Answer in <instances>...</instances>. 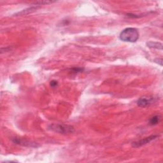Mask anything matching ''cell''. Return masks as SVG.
<instances>
[{
  "instance_id": "cell-3",
  "label": "cell",
  "mask_w": 163,
  "mask_h": 163,
  "mask_svg": "<svg viewBox=\"0 0 163 163\" xmlns=\"http://www.w3.org/2000/svg\"><path fill=\"white\" fill-rule=\"evenodd\" d=\"M159 137V135H151L148 137H146L142 139H140L139 141L134 142L132 143V146L134 148H138L140 147H142L143 145H147L151 142L152 141H154L155 139Z\"/></svg>"
},
{
  "instance_id": "cell-8",
  "label": "cell",
  "mask_w": 163,
  "mask_h": 163,
  "mask_svg": "<svg viewBox=\"0 0 163 163\" xmlns=\"http://www.w3.org/2000/svg\"><path fill=\"white\" fill-rule=\"evenodd\" d=\"M160 121H161L160 115H154L150 118L149 123L150 126H155L157 124H158Z\"/></svg>"
},
{
  "instance_id": "cell-6",
  "label": "cell",
  "mask_w": 163,
  "mask_h": 163,
  "mask_svg": "<svg viewBox=\"0 0 163 163\" xmlns=\"http://www.w3.org/2000/svg\"><path fill=\"white\" fill-rule=\"evenodd\" d=\"M40 6H38V5H36L34 3V5L33 6L28 8H26L24 10L21 11V12H19L18 13H17L15 15H27V14H29L30 13H32L33 12H35V10H36L39 7H40Z\"/></svg>"
},
{
  "instance_id": "cell-11",
  "label": "cell",
  "mask_w": 163,
  "mask_h": 163,
  "mask_svg": "<svg viewBox=\"0 0 163 163\" xmlns=\"http://www.w3.org/2000/svg\"><path fill=\"white\" fill-rule=\"evenodd\" d=\"M155 62L156 63L160 64L161 66L162 65V59L161 58H158V59H155Z\"/></svg>"
},
{
  "instance_id": "cell-5",
  "label": "cell",
  "mask_w": 163,
  "mask_h": 163,
  "mask_svg": "<svg viewBox=\"0 0 163 163\" xmlns=\"http://www.w3.org/2000/svg\"><path fill=\"white\" fill-rule=\"evenodd\" d=\"M155 101L154 98H141L137 101V105L140 107H146L152 104Z\"/></svg>"
},
{
  "instance_id": "cell-9",
  "label": "cell",
  "mask_w": 163,
  "mask_h": 163,
  "mask_svg": "<svg viewBox=\"0 0 163 163\" xmlns=\"http://www.w3.org/2000/svg\"><path fill=\"white\" fill-rule=\"evenodd\" d=\"M83 71V68H74L71 69V73L74 74H78L79 73H81Z\"/></svg>"
},
{
  "instance_id": "cell-10",
  "label": "cell",
  "mask_w": 163,
  "mask_h": 163,
  "mask_svg": "<svg viewBox=\"0 0 163 163\" xmlns=\"http://www.w3.org/2000/svg\"><path fill=\"white\" fill-rule=\"evenodd\" d=\"M50 85L52 87H56L58 86V82L56 80H52L50 83Z\"/></svg>"
},
{
  "instance_id": "cell-7",
  "label": "cell",
  "mask_w": 163,
  "mask_h": 163,
  "mask_svg": "<svg viewBox=\"0 0 163 163\" xmlns=\"http://www.w3.org/2000/svg\"><path fill=\"white\" fill-rule=\"evenodd\" d=\"M147 45L148 47L151 49H155L162 50V44L160 42H149L147 43Z\"/></svg>"
},
{
  "instance_id": "cell-1",
  "label": "cell",
  "mask_w": 163,
  "mask_h": 163,
  "mask_svg": "<svg viewBox=\"0 0 163 163\" xmlns=\"http://www.w3.org/2000/svg\"><path fill=\"white\" fill-rule=\"evenodd\" d=\"M139 31L136 28L128 27L124 30L119 35L121 40L123 42L134 43L139 39Z\"/></svg>"
},
{
  "instance_id": "cell-4",
  "label": "cell",
  "mask_w": 163,
  "mask_h": 163,
  "mask_svg": "<svg viewBox=\"0 0 163 163\" xmlns=\"http://www.w3.org/2000/svg\"><path fill=\"white\" fill-rule=\"evenodd\" d=\"M12 142L15 143L21 146H24V147H38V145L34 142H31L30 141H28L27 139H21L19 138H14L12 139Z\"/></svg>"
},
{
  "instance_id": "cell-2",
  "label": "cell",
  "mask_w": 163,
  "mask_h": 163,
  "mask_svg": "<svg viewBox=\"0 0 163 163\" xmlns=\"http://www.w3.org/2000/svg\"><path fill=\"white\" fill-rule=\"evenodd\" d=\"M48 129L50 131L62 134H68L75 131V129L73 126L66 124H50L49 126Z\"/></svg>"
}]
</instances>
